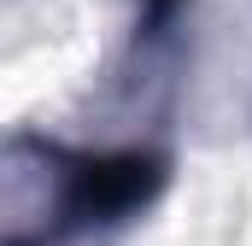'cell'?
<instances>
[{
	"mask_svg": "<svg viewBox=\"0 0 252 246\" xmlns=\"http://www.w3.org/2000/svg\"><path fill=\"white\" fill-rule=\"evenodd\" d=\"M176 182L164 141L70 147L35 129L6 135V241L0 246H100L147 223Z\"/></svg>",
	"mask_w": 252,
	"mask_h": 246,
	"instance_id": "6da1fadb",
	"label": "cell"
}]
</instances>
